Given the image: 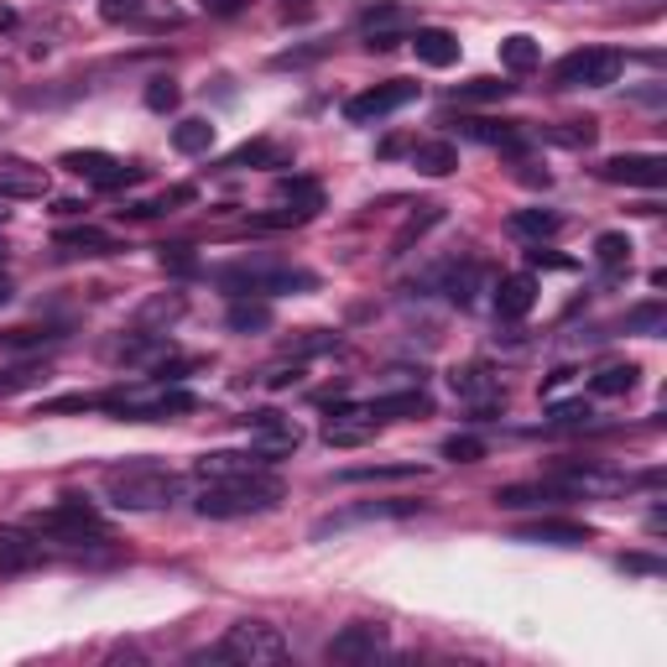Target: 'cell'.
<instances>
[{"label":"cell","mask_w":667,"mask_h":667,"mask_svg":"<svg viewBox=\"0 0 667 667\" xmlns=\"http://www.w3.org/2000/svg\"><path fill=\"white\" fill-rule=\"evenodd\" d=\"M500 63L511 73H532L537 63H543V43H532L526 32H511L506 43H500Z\"/></svg>","instance_id":"32"},{"label":"cell","mask_w":667,"mask_h":667,"mask_svg":"<svg viewBox=\"0 0 667 667\" xmlns=\"http://www.w3.org/2000/svg\"><path fill=\"white\" fill-rule=\"evenodd\" d=\"M417 209H423V215H412L402 225V235L391 240V256H402L407 245H412V240H423L433 230V225H438V219H444V204H417Z\"/></svg>","instance_id":"36"},{"label":"cell","mask_w":667,"mask_h":667,"mask_svg":"<svg viewBox=\"0 0 667 667\" xmlns=\"http://www.w3.org/2000/svg\"><path fill=\"white\" fill-rule=\"evenodd\" d=\"M663 324H667V308H663V303H642V308L626 313V329H636V333H657Z\"/></svg>","instance_id":"43"},{"label":"cell","mask_w":667,"mask_h":667,"mask_svg":"<svg viewBox=\"0 0 667 667\" xmlns=\"http://www.w3.org/2000/svg\"><path fill=\"white\" fill-rule=\"evenodd\" d=\"M277 500H282V480L262 470V475L209 480L204 496L193 500V506H198V517H209V522H235V517H262Z\"/></svg>","instance_id":"1"},{"label":"cell","mask_w":667,"mask_h":667,"mask_svg":"<svg viewBox=\"0 0 667 667\" xmlns=\"http://www.w3.org/2000/svg\"><path fill=\"white\" fill-rule=\"evenodd\" d=\"M215 282L225 287V292H235V298H298V292H318V277L313 271H303V266H225V271H215Z\"/></svg>","instance_id":"3"},{"label":"cell","mask_w":667,"mask_h":667,"mask_svg":"<svg viewBox=\"0 0 667 667\" xmlns=\"http://www.w3.org/2000/svg\"><path fill=\"white\" fill-rule=\"evenodd\" d=\"M16 22H22V16H16V5H5V0H0V37H5V32H16Z\"/></svg>","instance_id":"51"},{"label":"cell","mask_w":667,"mask_h":667,"mask_svg":"<svg viewBox=\"0 0 667 667\" xmlns=\"http://www.w3.org/2000/svg\"><path fill=\"white\" fill-rule=\"evenodd\" d=\"M204 11H209V16H235L240 0H204Z\"/></svg>","instance_id":"50"},{"label":"cell","mask_w":667,"mask_h":667,"mask_svg":"<svg viewBox=\"0 0 667 667\" xmlns=\"http://www.w3.org/2000/svg\"><path fill=\"white\" fill-rule=\"evenodd\" d=\"M412 167H417L423 178H449L453 167H459V146L453 142H417L412 146Z\"/></svg>","instance_id":"29"},{"label":"cell","mask_w":667,"mask_h":667,"mask_svg":"<svg viewBox=\"0 0 667 667\" xmlns=\"http://www.w3.org/2000/svg\"><path fill=\"white\" fill-rule=\"evenodd\" d=\"M105 490L120 511H162L172 500H183V480L162 464H125L105 475Z\"/></svg>","instance_id":"2"},{"label":"cell","mask_w":667,"mask_h":667,"mask_svg":"<svg viewBox=\"0 0 667 667\" xmlns=\"http://www.w3.org/2000/svg\"><path fill=\"white\" fill-rule=\"evenodd\" d=\"M511 95V84H500V78H470V84H459V89H453V99H459V105H485V99H506Z\"/></svg>","instance_id":"39"},{"label":"cell","mask_w":667,"mask_h":667,"mask_svg":"<svg viewBox=\"0 0 667 667\" xmlns=\"http://www.w3.org/2000/svg\"><path fill=\"white\" fill-rule=\"evenodd\" d=\"M183 313V298L172 292V298H157V303H146L142 308V324H167V318H178Z\"/></svg>","instance_id":"47"},{"label":"cell","mask_w":667,"mask_h":667,"mask_svg":"<svg viewBox=\"0 0 667 667\" xmlns=\"http://www.w3.org/2000/svg\"><path fill=\"white\" fill-rule=\"evenodd\" d=\"M43 563V543L22 526H0V573H22Z\"/></svg>","instance_id":"21"},{"label":"cell","mask_w":667,"mask_h":667,"mask_svg":"<svg viewBox=\"0 0 667 667\" xmlns=\"http://www.w3.org/2000/svg\"><path fill=\"white\" fill-rule=\"evenodd\" d=\"M563 500H573L569 490H558V485H500L496 490V506L500 511H558Z\"/></svg>","instance_id":"17"},{"label":"cell","mask_w":667,"mask_h":667,"mask_svg":"<svg viewBox=\"0 0 667 667\" xmlns=\"http://www.w3.org/2000/svg\"><path fill=\"white\" fill-rule=\"evenodd\" d=\"M48 167L26 162V157H0V198H48Z\"/></svg>","instance_id":"16"},{"label":"cell","mask_w":667,"mask_h":667,"mask_svg":"<svg viewBox=\"0 0 667 667\" xmlns=\"http://www.w3.org/2000/svg\"><path fill=\"white\" fill-rule=\"evenodd\" d=\"M142 11H146V0H99V22H110V26L136 22Z\"/></svg>","instance_id":"45"},{"label":"cell","mask_w":667,"mask_h":667,"mask_svg":"<svg viewBox=\"0 0 667 667\" xmlns=\"http://www.w3.org/2000/svg\"><path fill=\"white\" fill-rule=\"evenodd\" d=\"M444 459H453V464H475V459H485V444H480L475 433H453V438H444Z\"/></svg>","instance_id":"40"},{"label":"cell","mask_w":667,"mask_h":667,"mask_svg":"<svg viewBox=\"0 0 667 667\" xmlns=\"http://www.w3.org/2000/svg\"><path fill=\"white\" fill-rule=\"evenodd\" d=\"M52 339H63L58 329H11V333H0V344L5 350H32V344H52Z\"/></svg>","instance_id":"46"},{"label":"cell","mask_w":667,"mask_h":667,"mask_svg":"<svg viewBox=\"0 0 667 667\" xmlns=\"http://www.w3.org/2000/svg\"><path fill=\"white\" fill-rule=\"evenodd\" d=\"M553 485H558V490H569V496L579 500V496H616L626 480L605 475V470H590V464H563V470L553 475Z\"/></svg>","instance_id":"19"},{"label":"cell","mask_w":667,"mask_h":667,"mask_svg":"<svg viewBox=\"0 0 667 667\" xmlns=\"http://www.w3.org/2000/svg\"><path fill=\"white\" fill-rule=\"evenodd\" d=\"M412 475H423V464H360V470H344L339 480L365 485V480H412Z\"/></svg>","instance_id":"38"},{"label":"cell","mask_w":667,"mask_h":667,"mask_svg":"<svg viewBox=\"0 0 667 667\" xmlns=\"http://www.w3.org/2000/svg\"><path fill=\"white\" fill-rule=\"evenodd\" d=\"M595 412H590V402L579 397V402H558L553 407V423H590Z\"/></svg>","instance_id":"48"},{"label":"cell","mask_w":667,"mask_h":667,"mask_svg":"<svg viewBox=\"0 0 667 667\" xmlns=\"http://www.w3.org/2000/svg\"><path fill=\"white\" fill-rule=\"evenodd\" d=\"M381 652H386V626L360 620V626H344L329 642V663H376Z\"/></svg>","instance_id":"12"},{"label":"cell","mask_w":667,"mask_h":667,"mask_svg":"<svg viewBox=\"0 0 667 667\" xmlns=\"http://www.w3.org/2000/svg\"><path fill=\"white\" fill-rule=\"evenodd\" d=\"M371 407V417L376 423H391V417H428L433 412V397L423 391V386H407V391H391V397H376Z\"/></svg>","instance_id":"23"},{"label":"cell","mask_w":667,"mask_h":667,"mask_svg":"<svg viewBox=\"0 0 667 667\" xmlns=\"http://www.w3.org/2000/svg\"><path fill=\"white\" fill-rule=\"evenodd\" d=\"M5 298H11V277L0 271V303H5Z\"/></svg>","instance_id":"54"},{"label":"cell","mask_w":667,"mask_h":667,"mask_svg":"<svg viewBox=\"0 0 667 667\" xmlns=\"http://www.w3.org/2000/svg\"><path fill=\"white\" fill-rule=\"evenodd\" d=\"M277 204L292 209V215L308 225V219L324 209V189H318L313 178H277Z\"/></svg>","instance_id":"25"},{"label":"cell","mask_w":667,"mask_h":667,"mask_svg":"<svg viewBox=\"0 0 667 667\" xmlns=\"http://www.w3.org/2000/svg\"><path fill=\"white\" fill-rule=\"evenodd\" d=\"M172 146H178L183 157H204V151L215 146V125H209L204 116L178 120V125H172Z\"/></svg>","instance_id":"30"},{"label":"cell","mask_w":667,"mask_h":667,"mask_svg":"<svg viewBox=\"0 0 667 667\" xmlns=\"http://www.w3.org/2000/svg\"><path fill=\"white\" fill-rule=\"evenodd\" d=\"M412 99H417V84L391 78V84H376V89H365V95L350 99V105H344V120H350V125H371V120L397 116V110L412 105Z\"/></svg>","instance_id":"9"},{"label":"cell","mask_w":667,"mask_h":667,"mask_svg":"<svg viewBox=\"0 0 667 667\" xmlns=\"http://www.w3.org/2000/svg\"><path fill=\"white\" fill-rule=\"evenodd\" d=\"M282 11L292 16V22H303V16H313V0H287Z\"/></svg>","instance_id":"52"},{"label":"cell","mask_w":667,"mask_h":667,"mask_svg":"<svg viewBox=\"0 0 667 667\" xmlns=\"http://www.w3.org/2000/svg\"><path fill=\"white\" fill-rule=\"evenodd\" d=\"M282 162H287V151H277L271 142H245L225 157V167H282Z\"/></svg>","instance_id":"37"},{"label":"cell","mask_w":667,"mask_h":667,"mask_svg":"<svg viewBox=\"0 0 667 667\" xmlns=\"http://www.w3.org/2000/svg\"><path fill=\"white\" fill-rule=\"evenodd\" d=\"M449 386H453V397H464V402H480V407L500 402V376H490L485 365H464V371H453Z\"/></svg>","instance_id":"27"},{"label":"cell","mask_w":667,"mask_h":667,"mask_svg":"<svg viewBox=\"0 0 667 667\" xmlns=\"http://www.w3.org/2000/svg\"><path fill=\"white\" fill-rule=\"evenodd\" d=\"M620 569H631V573H652L657 563H652V558H620Z\"/></svg>","instance_id":"53"},{"label":"cell","mask_w":667,"mask_h":667,"mask_svg":"<svg viewBox=\"0 0 667 667\" xmlns=\"http://www.w3.org/2000/svg\"><path fill=\"white\" fill-rule=\"evenodd\" d=\"M506 230L522 240H548L558 230V215H548V209H517V215L506 219Z\"/></svg>","instance_id":"33"},{"label":"cell","mask_w":667,"mask_h":667,"mask_svg":"<svg viewBox=\"0 0 667 667\" xmlns=\"http://www.w3.org/2000/svg\"><path fill=\"white\" fill-rule=\"evenodd\" d=\"M537 308V282L526 277V271H517V277H500L496 282V313L506 318V324H517V318H526V313Z\"/></svg>","instance_id":"22"},{"label":"cell","mask_w":667,"mask_h":667,"mask_svg":"<svg viewBox=\"0 0 667 667\" xmlns=\"http://www.w3.org/2000/svg\"><path fill=\"white\" fill-rule=\"evenodd\" d=\"M485 282H490V266L485 262H464V266H449V271H444V292H449V303H459V308H470Z\"/></svg>","instance_id":"26"},{"label":"cell","mask_w":667,"mask_h":667,"mask_svg":"<svg viewBox=\"0 0 667 667\" xmlns=\"http://www.w3.org/2000/svg\"><path fill=\"white\" fill-rule=\"evenodd\" d=\"M376 417H371V407H339L329 412V423H324V444L329 449H360V444H371L376 438Z\"/></svg>","instance_id":"13"},{"label":"cell","mask_w":667,"mask_h":667,"mask_svg":"<svg viewBox=\"0 0 667 667\" xmlns=\"http://www.w3.org/2000/svg\"><path fill=\"white\" fill-rule=\"evenodd\" d=\"M287 652V636L277 626H266V620H235L230 631H225V642H219V657L225 663H240V667H262V663H282Z\"/></svg>","instance_id":"5"},{"label":"cell","mask_w":667,"mask_h":667,"mask_svg":"<svg viewBox=\"0 0 667 667\" xmlns=\"http://www.w3.org/2000/svg\"><path fill=\"white\" fill-rule=\"evenodd\" d=\"M58 167H69L73 178H84V183H95V189H105V193L142 183V167H125L120 157H110V151H63Z\"/></svg>","instance_id":"7"},{"label":"cell","mask_w":667,"mask_h":667,"mask_svg":"<svg viewBox=\"0 0 667 667\" xmlns=\"http://www.w3.org/2000/svg\"><path fill=\"white\" fill-rule=\"evenodd\" d=\"M360 32H365V48L371 52H391L397 43H407V37L417 32V22H412V11H407V5L381 0V5H371V11L360 16Z\"/></svg>","instance_id":"8"},{"label":"cell","mask_w":667,"mask_h":667,"mask_svg":"<svg viewBox=\"0 0 667 667\" xmlns=\"http://www.w3.org/2000/svg\"><path fill=\"white\" fill-rule=\"evenodd\" d=\"M636 381H642L636 365H610V371H599L595 381H590V391L595 397H626V391H636Z\"/></svg>","instance_id":"34"},{"label":"cell","mask_w":667,"mask_h":667,"mask_svg":"<svg viewBox=\"0 0 667 667\" xmlns=\"http://www.w3.org/2000/svg\"><path fill=\"white\" fill-rule=\"evenodd\" d=\"M407 43L417 52V63H428V69H453L459 63V37L449 26H417Z\"/></svg>","instance_id":"18"},{"label":"cell","mask_w":667,"mask_h":667,"mask_svg":"<svg viewBox=\"0 0 667 667\" xmlns=\"http://www.w3.org/2000/svg\"><path fill=\"white\" fill-rule=\"evenodd\" d=\"M262 470H271V459H266L262 449H215L204 453L198 464H193V475L204 480H235V475H262Z\"/></svg>","instance_id":"11"},{"label":"cell","mask_w":667,"mask_h":667,"mask_svg":"<svg viewBox=\"0 0 667 667\" xmlns=\"http://www.w3.org/2000/svg\"><path fill=\"white\" fill-rule=\"evenodd\" d=\"M626 69V52L616 48H573L553 63V84L558 89H610Z\"/></svg>","instance_id":"4"},{"label":"cell","mask_w":667,"mask_h":667,"mask_svg":"<svg viewBox=\"0 0 667 667\" xmlns=\"http://www.w3.org/2000/svg\"><path fill=\"white\" fill-rule=\"evenodd\" d=\"M178 99H183V89H178L172 78H151V84H146V110H157V116L178 110Z\"/></svg>","instance_id":"41"},{"label":"cell","mask_w":667,"mask_h":667,"mask_svg":"<svg viewBox=\"0 0 667 667\" xmlns=\"http://www.w3.org/2000/svg\"><path fill=\"white\" fill-rule=\"evenodd\" d=\"M605 183H626V189H663L667 183V157H652V151H626V157H610V162L595 167Z\"/></svg>","instance_id":"10"},{"label":"cell","mask_w":667,"mask_h":667,"mask_svg":"<svg viewBox=\"0 0 667 667\" xmlns=\"http://www.w3.org/2000/svg\"><path fill=\"white\" fill-rule=\"evenodd\" d=\"M417 511H423L417 500H371V506H350L339 517H324V522L313 526V537L344 532V526H355V522H397V517H417Z\"/></svg>","instance_id":"14"},{"label":"cell","mask_w":667,"mask_h":667,"mask_svg":"<svg viewBox=\"0 0 667 667\" xmlns=\"http://www.w3.org/2000/svg\"><path fill=\"white\" fill-rule=\"evenodd\" d=\"M63 256H110V251H120V240L116 235H105V230H63V235L52 240Z\"/></svg>","instance_id":"28"},{"label":"cell","mask_w":667,"mask_h":667,"mask_svg":"<svg viewBox=\"0 0 667 667\" xmlns=\"http://www.w3.org/2000/svg\"><path fill=\"white\" fill-rule=\"evenodd\" d=\"M553 142H563V146H595L599 142V120H569L563 131H553Z\"/></svg>","instance_id":"42"},{"label":"cell","mask_w":667,"mask_h":667,"mask_svg":"<svg viewBox=\"0 0 667 667\" xmlns=\"http://www.w3.org/2000/svg\"><path fill=\"white\" fill-rule=\"evenodd\" d=\"M595 262L605 266V271H626V266H631V235L605 230V235L595 240Z\"/></svg>","instance_id":"35"},{"label":"cell","mask_w":667,"mask_h":667,"mask_svg":"<svg viewBox=\"0 0 667 667\" xmlns=\"http://www.w3.org/2000/svg\"><path fill=\"white\" fill-rule=\"evenodd\" d=\"M245 428H251L256 438H262L256 449H262L266 459H271V464H277L282 453H292L298 444H303V433H298V423H292V417H282V412H251V417H245Z\"/></svg>","instance_id":"15"},{"label":"cell","mask_w":667,"mask_h":667,"mask_svg":"<svg viewBox=\"0 0 667 667\" xmlns=\"http://www.w3.org/2000/svg\"><path fill=\"white\" fill-rule=\"evenodd\" d=\"M32 526L43 532V537H58V543H110V532H105V522H99V511L89 506V500H58V506H48V511H37L32 517Z\"/></svg>","instance_id":"6"},{"label":"cell","mask_w":667,"mask_h":667,"mask_svg":"<svg viewBox=\"0 0 667 667\" xmlns=\"http://www.w3.org/2000/svg\"><path fill=\"white\" fill-rule=\"evenodd\" d=\"M225 324L235 333H262V329H271V303L266 298H240V303H230V313H225Z\"/></svg>","instance_id":"31"},{"label":"cell","mask_w":667,"mask_h":667,"mask_svg":"<svg viewBox=\"0 0 667 667\" xmlns=\"http://www.w3.org/2000/svg\"><path fill=\"white\" fill-rule=\"evenodd\" d=\"M48 376V365H16V371H0V397H11V391H22V386H37Z\"/></svg>","instance_id":"44"},{"label":"cell","mask_w":667,"mask_h":667,"mask_svg":"<svg viewBox=\"0 0 667 667\" xmlns=\"http://www.w3.org/2000/svg\"><path fill=\"white\" fill-rule=\"evenodd\" d=\"M162 266H172V271H193L189 245H162Z\"/></svg>","instance_id":"49"},{"label":"cell","mask_w":667,"mask_h":667,"mask_svg":"<svg viewBox=\"0 0 667 667\" xmlns=\"http://www.w3.org/2000/svg\"><path fill=\"white\" fill-rule=\"evenodd\" d=\"M517 543H548V548H584L590 543V526L579 522H563V517H543L517 532Z\"/></svg>","instance_id":"20"},{"label":"cell","mask_w":667,"mask_h":667,"mask_svg":"<svg viewBox=\"0 0 667 667\" xmlns=\"http://www.w3.org/2000/svg\"><path fill=\"white\" fill-rule=\"evenodd\" d=\"M459 131L480 146H500V151H526V136L517 131V120H459Z\"/></svg>","instance_id":"24"}]
</instances>
